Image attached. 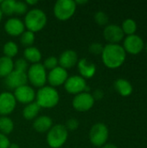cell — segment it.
I'll use <instances>...</instances> for the list:
<instances>
[{"mask_svg": "<svg viewBox=\"0 0 147 148\" xmlns=\"http://www.w3.org/2000/svg\"><path fill=\"white\" fill-rule=\"evenodd\" d=\"M102 62L109 69L120 67L126 60V51L120 44H107L101 54Z\"/></svg>", "mask_w": 147, "mask_h": 148, "instance_id": "obj_1", "label": "cell"}, {"mask_svg": "<svg viewBox=\"0 0 147 148\" xmlns=\"http://www.w3.org/2000/svg\"><path fill=\"white\" fill-rule=\"evenodd\" d=\"M60 101L58 91L51 86L40 88L36 93V102L40 108H55Z\"/></svg>", "mask_w": 147, "mask_h": 148, "instance_id": "obj_2", "label": "cell"}, {"mask_svg": "<svg viewBox=\"0 0 147 148\" xmlns=\"http://www.w3.org/2000/svg\"><path fill=\"white\" fill-rule=\"evenodd\" d=\"M25 28L33 33L42 30L47 23V16L45 12L40 9H32L25 14L24 17Z\"/></svg>", "mask_w": 147, "mask_h": 148, "instance_id": "obj_3", "label": "cell"}, {"mask_svg": "<svg viewBox=\"0 0 147 148\" xmlns=\"http://www.w3.org/2000/svg\"><path fill=\"white\" fill-rule=\"evenodd\" d=\"M68 131L62 124L54 125L47 133L46 140L51 148H61L67 141Z\"/></svg>", "mask_w": 147, "mask_h": 148, "instance_id": "obj_4", "label": "cell"}, {"mask_svg": "<svg viewBox=\"0 0 147 148\" xmlns=\"http://www.w3.org/2000/svg\"><path fill=\"white\" fill-rule=\"evenodd\" d=\"M76 9L77 5L74 0H58L54 5L53 12L58 20L67 21L74 16Z\"/></svg>", "mask_w": 147, "mask_h": 148, "instance_id": "obj_5", "label": "cell"}, {"mask_svg": "<svg viewBox=\"0 0 147 148\" xmlns=\"http://www.w3.org/2000/svg\"><path fill=\"white\" fill-rule=\"evenodd\" d=\"M28 81L36 88H42L47 82V72L42 63L32 64L27 70Z\"/></svg>", "mask_w": 147, "mask_h": 148, "instance_id": "obj_6", "label": "cell"}, {"mask_svg": "<svg viewBox=\"0 0 147 148\" xmlns=\"http://www.w3.org/2000/svg\"><path fill=\"white\" fill-rule=\"evenodd\" d=\"M108 128L104 123L94 124L89 131V140L94 147H103L108 139Z\"/></svg>", "mask_w": 147, "mask_h": 148, "instance_id": "obj_7", "label": "cell"}, {"mask_svg": "<svg viewBox=\"0 0 147 148\" xmlns=\"http://www.w3.org/2000/svg\"><path fill=\"white\" fill-rule=\"evenodd\" d=\"M65 90L71 95H78L82 92H88V88L87 86L86 80L81 75L69 76L64 83Z\"/></svg>", "mask_w": 147, "mask_h": 148, "instance_id": "obj_8", "label": "cell"}, {"mask_svg": "<svg viewBox=\"0 0 147 148\" xmlns=\"http://www.w3.org/2000/svg\"><path fill=\"white\" fill-rule=\"evenodd\" d=\"M73 108L78 112H87L94 105V99L88 92H82L75 95L72 101Z\"/></svg>", "mask_w": 147, "mask_h": 148, "instance_id": "obj_9", "label": "cell"}, {"mask_svg": "<svg viewBox=\"0 0 147 148\" xmlns=\"http://www.w3.org/2000/svg\"><path fill=\"white\" fill-rule=\"evenodd\" d=\"M68 78V73L67 69L60 66H57L52 70H49V74L47 75V82L49 83V86L53 88L64 85Z\"/></svg>", "mask_w": 147, "mask_h": 148, "instance_id": "obj_10", "label": "cell"}, {"mask_svg": "<svg viewBox=\"0 0 147 148\" xmlns=\"http://www.w3.org/2000/svg\"><path fill=\"white\" fill-rule=\"evenodd\" d=\"M28 82V76L26 72H22L14 69L7 77L4 78L5 86L10 89H16L19 87L26 85Z\"/></svg>", "mask_w": 147, "mask_h": 148, "instance_id": "obj_11", "label": "cell"}, {"mask_svg": "<svg viewBox=\"0 0 147 148\" xmlns=\"http://www.w3.org/2000/svg\"><path fill=\"white\" fill-rule=\"evenodd\" d=\"M16 107L15 96L10 92H3L0 94V115L8 116Z\"/></svg>", "mask_w": 147, "mask_h": 148, "instance_id": "obj_12", "label": "cell"}, {"mask_svg": "<svg viewBox=\"0 0 147 148\" xmlns=\"http://www.w3.org/2000/svg\"><path fill=\"white\" fill-rule=\"evenodd\" d=\"M16 101L23 104H29L36 100V91L29 85H23L14 90L13 93Z\"/></svg>", "mask_w": 147, "mask_h": 148, "instance_id": "obj_13", "label": "cell"}, {"mask_svg": "<svg viewBox=\"0 0 147 148\" xmlns=\"http://www.w3.org/2000/svg\"><path fill=\"white\" fill-rule=\"evenodd\" d=\"M124 32L120 26L116 24H109L106 26L103 31L104 38L113 44H118L124 38Z\"/></svg>", "mask_w": 147, "mask_h": 148, "instance_id": "obj_14", "label": "cell"}, {"mask_svg": "<svg viewBox=\"0 0 147 148\" xmlns=\"http://www.w3.org/2000/svg\"><path fill=\"white\" fill-rule=\"evenodd\" d=\"M124 49L125 51L136 55L142 51L144 49V42L143 39L137 35L127 36L124 41Z\"/></svg>", "mask_w": 147, "mask_h": 148, "instance_id": "obj_15", "label": "cell"}, {"mask_svg": "<svg viewBox=\"0 0 147 148\" xmlns=\"http://www.w3.org/2000/svg\"><path fill=\"white\" fill-rule=\"evenodd\" d=\"M25 29L23 22L17 17H11L8 19L4 23L5 32L11 36H21Z\"/></svg>", "mask_w": 147, "mask_h": 148, "instance_id": "obj_16", "label": "cell"}, {"mask_svg": "<svg viewBox=\"0 0 147 148\" xmlns=\"http://www.w3.org/2000/svg\"><path fill=\"white\" fill-rule=\"evenodd\" d=\"M78 61L77 53L73 49H67L60 55L58 63L60 64V67L68 69L77 65Z\"/></svg>", "mask_w": 147, "mask_h": 148, "instance_id": "obj_17", "label": "cell"}, {"mask_svg": "<svg viewBox=\"0 0 147 148\" xmlns=\"http://www.w3.org/2000/svg\"><path fill=\"white\" fill-rule=\"evenodd\" d=\"M77 67L80 75L85 80L92 78L96 73V66L87 58H82L78 61Z\"/></svg>", "mask_w": 147, "mask_h": 148, "instance_id": "obj_18", "label": "cell"}, {"mask_svg": "<svg viewBox=\"0 0 147 148\" xmlns=\"http://www.w3.org/2000/svg\"><path fill=\"white\" fill-rule=\"evenodd\" d=\"M53 127V121L48 115H41L36 117L33 122L34 129L38 133H48Z\"/></svg>", "mask_w": 147, "mask_h": 148, "instance_id": "obj_19", "label": "cell"}, {"mask_svg": "<svg viewBox=\"0 0 147 148\" xmlns=\"http://www.w3.org/2000/svg\"><path fill=\"white\" fill-rule=\"evenodd\" d=\"M24 59L32 64L39 63L42 60V53L36 47H27L23 51Z\"/></svg>", "mask_w": 147, "mask_h": 148, "instance_id": "obj_20", "label": "cell"}, {"mask_svg": "<svg viewBox=\"0 0 147 148\" xmlns=\"http://www.w3.org/2000/svg\"><path fill=\"white\" fill-rule=\"evenodd\" d=\"M13 70H14L13 60L4 56H1L0 57V77L1 78L7 77Z\"/></svg>", "mask_w": 147, "mask_h": 148, "instance_id": "obj_21", "label": "cell"}, {"mask_svg": "<svg viewBox=\"0 0 147 148\" xmlns=\"http://www.w3.org/2000/svg\"><path fill=\"white\" fill-rule=\"evenodd\" d=\"M114 88L116 91L122 96H128L133 92L132 84L126 79H118L114 82Z\"/></svg>", "mask_w": 147, "mask_h": 148, "instance_id": "obj_22", "label": "cell"}, {"mask_svg": "<svg viewBox=\"0 0 147 148\" xmlns=\"http://www.w3.org/2000/svg\"><path fill=\"white\" fill-rule=\"evenodd\" d=\"M41 108L37 105V103L36 101H33L29 104H27L23 110V116L25 120L27 121H32L35 120L39 112H40Z\"/></svg>", "mask_w": 147, "mask_h": 148, "instance_id": "obj_23", "label": "cell"}, {"mask_svg": "<svg viewBox=\"0 0 147 148\" xmlns=\"http://www.w3.org/2000/svg\"><path fill=\"white\" fill-rule=\"evenodd\" d=\"M14 129V122L8 116L0 117V133L5 135L11 134Z\"/></svg>", "mask_w": 147, "mask_h": 148, "instance_id": "obj_24", "label": "cell"}, {"mask_svg": "<svg viewBox=\"0 0 147 148\" xmlns=\"http://www.w3.org/2000/svg\"><path fill=\"white\" fill-rule=\"evenodd\" d=\"M3 52L4 56L12 59V58L15 57V56L17 55V53H18V46H17V44H16L15 42H13V41L7 42L4 43V45H3Z\"/></svg>", "mask_w": 147, "mask_h": 148, "instance_id": "obj_25", "label": "cell"}, {"mask_svg": "<svg viewBox=\"0 0 147 148\" xmlns=\"http://www.w3.org/2000/svg\"><path fill=\"white\" fill-rule=\"evenodd\" d=\"M15 0H3L0 4V10L5 16H12L15 13Z\"/></svg>", "mask_w": 147, "mask_h": 148, "instance_id": "obj_26", "label": "cell"}, {"mask_svg": "<svg viewBox=\"0 0 147 148\" xmlns=\"http://www.w3.org/2000/svg\"><path fill=\"white\" fill-rule=\"evenodd\" d=\"M121 29H122L124 34H126L128 36L134 35L135 31L137 30L136 22L132 18H127L123 22Z\"/></svg>", "mask_w": 147, "mask_h": 148, "instance_id": "obj_27", "label": "cell"}, {"mask_svg": "<svg viewBox=\"0 0 147 148\" xmlns=\"http://www.w3.org/2000/svg\"><path fill=\"white\" fill-rule=\"evenodd\" d=\"M35 33L31 32V31H29V30H26L24 31L22 35H21V37H20V42L22 44H23L24 46H27V47H30L34 42H35Z\"/></svg>", "mask_w": 147, "mask_h": 148, "instance_id": "obj_28", "label": "cell"}, {"mask_svg": "<svg viewBox=\"0 0 147 148\" xmlns=\"http://www.w3.org/2000/svg\"><path fill=\"white\" fill-rule=\"evenodd\" d=\"M58 64V58H56L55 56H49L48 58L45 59L42 65L45 68V69L52 70L53 69L56 68Z\"/></svg>", "mask_w": 147, "mask_h": 148, "instance_id": "obj_29", "label": "cell"}, {"mask_svg": "<svg viewBox=\"0 0 147 148\" xmlns=\"http://www.w3.org/2000/svg\"><path fill=\"white\" fill-rule=\"evenodd\" d=\"M29 69L28 62L24 58H19L14 62V69L19 70L22 72H27Z\"/></svg>", "mask_w": 147, "mask_h": 148, "instance_id": "obj_30", "label": "cell"}, {"mask_svg": "<svg viewBox=\"0 0 147 148\" xmlns=\"http://www.w3.org/2000/svg\"><path fill=\"white\" fill-rule=\"evenodd\" d=\"M94 21L99 25H105L108 23V16L104 11H98L94 14Z\"/></svg>", "mask_w": 147, "mask_h": 148, "instance_id": "obj_31", "label": "cell"}, {"mask_svg": "<svg viewBox=\"0 0 147 148\" xmlns=\"http://www.w3.org/2000/svg\"><path fill=\"white\" fill-rule=\"evenodd\" d=\"M28 12V5L25 2L16 1L15 4V13L16 15H24Z\"/></svg>", "mask_w": 147, "mask_h": 148, "instance_id": "obj_32", "label": "cell"}, {"mask_svg": "<svg viewBox=\"0 0 147 148\" xmlns=\"http://www.w3.org/2000/svg\"><path fill=\"white\" fill-rule=\"evenodd\" d=\"M103 45L100 42H93L89 45L88 47V50L91 54L93 55H101L102 54V51H103Z\"/></svg>", "mask_w": 147, "mask_h": 148, "instance_id": "obj_33", "label": "cell"}, {"mask_svg": "<svg viewBox=\"0 0 147 148\" xmlns=\"http://www.w3.org/2000/svg\"><path fill=\"white\" fill-rule=\"evenodd\" d=\"M64 126L66 127L68 131H75L79 127V121L75 118H71L67 121L66 125H64Z\"/></svg>", "mask_w": 147, "mask_h": 148, "instance_id": "obj_34", "label": "cell"}, {"mask_svg": "<svg viewBox=\"0 0 147 148\" xmlns=\"http://www.w3.org/2000/svg\"><path fill=\"white\" fill-rule=\"evenodd\" d=\"M10 146V142L7 135L0 133V148H9Z\"/></svg>", "mask_w": 147, "mask_h": 148, "instance_id": "obj_35", "label": "cell"}, {"mask_svg": "<svg viewBox=\"0 0 147 148\" xmlns=\"http://www.w3.org/2000/svg\"><path fill=\"white\" fill-rule=\"evenodd\" d=\"M93 95V97H94V101H95V100L102 99L104 94H103V92H102L101 89H97V90L94 93V95Z\"/></svg>", "mask_w": 147, "mask_h": 148, "instance_id": "obj_36", "label": "cell"}, {"mask_svg": "<svg viewBox=\"0 0 147 148\" xmlns=\"http://www.w3.org/2000/svg\"><path fill=\"white\" fill-rule=\"evenodd\" d=\"M26 3H27V5H36L37 3H38V1L37 0H27L26 2H25Z\"/></svg>", "mask_w": 147, "mask_h": 148, "instance_id": "obj_37", "label": "cell"}, {"mask_svg": "<svg viewBox=\"0 0 147 148\" xmlns=\"http://www.w3.org/2000/svg\"><path fill=\"white\" fill-rule=\"evenodd\" d=\"M102 148H118L114 144H112V143H108V144H105Z\"/></svg>", "mask_w": 147, "mask_h": 148, "instance_id": "obj_38", "label": "cell"}, {"mask_svg": "<svg viewBox=\"0 0 147 148\" xmlns=\"http://www.w3.org/2000/svg\"><path fill=\"white\" fill-rule=\"evenodd\" d=\"M88 3L87 0H76L75 1L76 5H78V4H84V3Z\"/></svg>", "mask_w": 147, "mask_h": 148, "instance_id": "obj_39", "label": "cell"}, {"mask_svg": "<svg viewBox=\"0 0 147 148\" xmlns=\"http://www.w3.org/2000/svg\"><path fill=\"white\" fill-rule=\"evenodd\" d=\"M9 148H19V146L17 144H15V143H10V146Z\"/></svg>", "mask_w": 147, "mask_h": 148, "instance_id": "obj_40", "label": "cell"}, {"mask_svg": "<svg viewBox=\"0 0 147 148\" xmlns=\"http://www.w3.org/2000/svg\"><path fill=\"white\" fill-rule=\"evenodd\" d=\"M3 12L1 11V10H0V22H1V20H2V18H3Z\"/></svg>", "mask_w": 147, "mask_h": 148, "instance_id": "obj_41", "label": "cell"}, {"mask_svg": "<svg viewBox=\"0 0 147 148\" xmlns=\"http://www.w3.org/2000/svg\"><path fill=\"white\" fill-rule=\"evenodd\" d=\"M146 51H147V44H146Z\"/></svg>", "mask_w": 147, "mask_h": 148, "instance_id": "obj_42", "label": "cell"}, {"mask_svg": "<svg viewBox=\"0 0 147 148\" xmlns=\"http://www.w3.org/2000/svg\"><path fill=\"white\" fill-rule=\"evenodd\" d=\"M1 3H2V0H0V4H1Z\"/></svg>", "mask_w": 147, "mask_h": 148, "instance_id": "obj_43", "label": "cell"}]
</instances>
